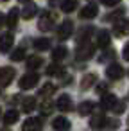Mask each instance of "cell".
<instances>
[{"mask_svg":"<svg viewBox=\"0 0 129 131\" xmlns=\"http://www.w3.org/2000/svg\"><path fill=\"white\" fill-rule=\"evenodd\" d=\"M38 81H40V75H38V74H34V72L25 74V75L20 79V88H22V90H31V88H34V86L38 84Z\"/></svg>","mask_w":129,"mask_h":131,"instance_id":"obj_1","label":"cell"},{"mask_svg":"<svg viewBox=\"0 0 129 131\" xmlns=\"http://www.w3.org/2000/svg\"><path fill=\"white\" fill-rule=\"evenodd\" d=\"M41 124H43V120H41L40 117H29V118L24 122L22 131H40Z\"/></svg>","mask_w":129,"mask_h":131,"instance_id":"obj_2","label":"cell"},{"mask_svg":"<svg viewBox=\"0 0 129 131\" xmlns=\"http://www.w3.org/2000/svg\"><path fill=\"white\" fill-rule=\"evenodd\" d=\"M15 74H16V72H15L13 68H9V67H4V68H0V88L7 86V84L13 81Z\"/></svg>","mask_w":129,"mask_h":131,"instance_id":"obj_3","label":"cell"},{"mask_svg":"<svg viewBox=\"0 0 129 131\" xmlns=\"http://www.w3.org/2000/svg\"><path fill=\"white\" fill-rule=\"evenodd\" d=\"M72 29H74V24H72L70 20H65V22L59 25V29H57V38H59V40L70 38V36H72Z\"/></svg>","mask_w":129,"mask_h":131,"instance_id":"obj_4","label":"cell"},{"mask_svg":"<svg viewBox=\"0 0 129 131\" xmlns=\"http://www.w3.org/2000/svg\"><path fill=\"white\" fill-rule=\"evenodd\" d=\"M52 22H54V16H52L49 11H43V13H41V18H40L38 27H40L41 31H50V29H52Z\"/></svg>","mask_w":129,"mask_h":131,"instance_id":"obj_5","label":"cell"},{"mask_svg":"<svg viewBox=\"0 0 129 131\" xmlns=\"http://www.w3.org/2000/svg\"><path fill=\"white\" fill-rule=\"evenodd\" d=\"M106 74H108V77L109 79H120L122 75H124V68L118 65V63H113V65H109L108 67V70H106Z\"/></svg>","mask_w":129,"mask_h":131,"instance_id":"obj_6","label":"cell"},{"mask_svg":"<svg viewBox=\"0 0 129 131\" xmlns=\"http://www.w3.org/2000/svg\"><path fill=\"white\" fill-rule=\"evenodd\" d=\"M56 106L61 111H70L72 110V99H70V95H66V93L59 95V99L56 101Z\"/></svg>","mask_w":129,"mask_h":131,"instance_id":"obj_7","label":"cell"},{"mask_svg":"<svg viewBox=\"0 0 129 131\" xmlns=\"http://www.w3.org/2000/svg\"><path fill=\"white\" fill-rule=\"evenodd\" d=\"M106 124H108V120H106V117H104L102 113L93 115V117H91V120H90V126H91V129H95V131H99V129L106 127Z\"/></svg>","mask_w":129,"mask_h":131,"instance_id":"obj_8","label":"cell"},{"mask_svg":"<svg viewBox=\"0 0 129 131\" xmlns=\"http://www.w3.org/2000/svg\"><path fill=\"white\" fill-rule=\"evenodd\" d=\"M115 34L116 36H124V34H129V20H118L113 27Z\"/></svg>","mask_w":129,"mask_h":131,"instance_id":"obj_9","label":"cell"},{"mask_svg":"<svg viewBox=\"0 0 129 131\" xmlns=\"http://www.w3.org/2000/svg\"><path fill=\"white\" fill-rule=\"evenodd\" d=\"M13 34H4L2 38H0V52H9V49L13 47Z\"/></svg>","mask_w":129,"mask_h":131,"instance_id":"obj_10","label":"cell"},{"mask_svg":"<svg viewBox=\"0 0 129 131\" xmlns=\"http://www.w3.org/2000/svg\"><path fill=\"white\" fill-rule=\"evenodd\" d=\"M97 13H99L97 6H95V4H90V6H84V7H83V11H81V18L90 20V18H95Z\"/></svg>","mask_w":129,"mask_h":131,"instance_id":"obj_11","label":"cell"},{"mask_svg":"<svg viewBox=\"0 0 129 131\" xmlns=\"http://www.w3.org/2000/svg\"><path fill=\"white\" fill-rule=\"evenodd\" d=\"M109 41H111V34L108 31H99V34H97V45L100 49H106L109 45Z\"/></svg>","mask_w":129,"mask_h":131,"instance_id":"obj_12","label":"cell"},{"mask_svg":"<svg viewBox=\"0 0 129 131\" xmlns=\"http://www.w3.org/2000/svg\"><path fill=\"white\" fill-rule=\"evenodd\" d=\"M52 127H54L56 131H66V129L70 127V122H68V118H65V117H56L54 122H52Z\"/></svg>","mask_w":129,"mask_h":131,"instance_id":"obj_13","label":"cell"},{"mask_svg":"<svg viewBox=\"0 0 129 131\" xmlns=\"http://www.w3.org/2000/svg\"><path fill=\"white\" fill-rule=\"evenodd\" d=\"M115 106H116V97H115L113 93H108V95L102 97V108H106V110H115Z\"/></svg>","mask_w":129,"mask_h":131,"instance_id":"obj_14","label":"cell"},{"mask_svg":"<svg viewBox=\"0 0 129 131\" xmlns=\"http://www.w3.org/2000/svg\"><path fill=\"white\" fill-rule=\"evenodd\" d=\"M18 111L16 110H9V111H6V115H4V122H6V126H13V124H16L18 122Z\"/></svg>","mask_w":129,"mask_h":131,"instance_id":"obj_15","label":"cell"},{"mask_svg":"<svg viewBox=\"0 0 129 131\" xmlns=\"http://www.w3.org/2000/svg\"><path fill=\"white\" fill-rule=\"evenodd\" d=\"M93 54V45H81L79 47V50H77V58L79 59H88L90 56Z\"/></svg>","mask_w":129,"mask_h":131,"instance_id":"obj_16","label":"cell"},{"mask_svg":"<svg viewBox=\"0 0 129 131\" xmlns=\"http://www.w3.org/2000/svg\"><path fill=\"white\" fill-rule=\"evenodd\" d=\"M66 54H68L66 47H56V49L52 50V59H54V61L57 63V61L65 59V58H66Z\"/></svg>","mask_w":129,"mask_h":131,"instance_id":"obj_17","label":"cell"},{"mask_svg":"<svg viewBox=\"0 0 129 131\" xmlns=\"http://www.w3.org/2000/svg\"><path fill=\"white\" fill-rule=\"evenodd\" d=\"M18 15H20V11H18L16 7H13V9L9 11L7 18H6V24H7L9 27H15V25H16V22H18Z\"/></svg>","mask_w":129,"mask_h":131,"instance_id":"obj_18","label":"cell"},{"mask_svg":"<svg viewBox=\"0 0 129 131\" xmlns=\"http://www.w3.org/2000/svg\"><path fill=\"white\" fill-rule=\"evenodd\" d=\"M22 108H24V111H25V113H31V111L36 108V99H34V97H27V99H24Z\"/></svg>","mask_w":129,"mask_h":131,"instance_id":"obj_19","label":"cell"},{"mask_svg":"<svg viewBox=\"0 0 129 131\" xmlns=\"http://www.w3.org/2000/svg\"><path fill=\"white\" fill-rule=\"evenodd\" d=\"M36 13H38V7H36L34 4H29V6L24 9V18H25V20H31V18L36 16Z\"/></svg>","mask_w":129,"mask_h":131,"instance_id":"obj_20","label":"cell"},{"mask_svg":"<svg viewBox=\"0 0 129 131\" xmlns=\"http://www.w3.org/2000/svg\"><path fill=\"white\" fill-rule=\"evenodd\" d=\"M34 47L38 50H49L50 49V40L49 38H40V40L34 41Z\"/></svg>","mask_w":129,"mask_h":131,"instance_id":"obj_21","label":"cell"},{"mask_svg":"<svg viewBox=\"0 0 129 131\" xmlns=\"http://www.w3.org/2000/svg\"><path fill=\"white\" fill-rule=\"evenodd\" d=\"M97 81V77H95V74H86L84 77H83V81H81V86L84 88V90H88L93 83Z\"/></svg>","mask_w":129,"mask_h":131,"instance_id":"obj_22","label":"cell"},{"mask_svg":"<svg viewBox=\"0 0 129 131\" xmlns=\"http://www.w3.org/2000/svg\"><path fill=\"white\" fill-rule=\"evenodd\" d=\"M75 7H77V0H63V4H61V9L65 13H72Z\"/></svg>","mask_w":129,"mask_h":131,"instance_id":"obj_23","label":"cell"},{"mask_svg":"<svg viewBox=\"0 0 129 131\" xmlns=\"http://www.w3.org/2000/svg\"><path fill=\"white\" fill-rule=\"evenodd\" d=\"M41 63H43V59H41V58H38V56H31V58L27 59V68L34 70V68L41 67Z\"/></svg>","mask_w":129,"mask_h":131,"instance_id":"obj_24","label":"cell"},{"mask_svg":"<svg viewBox=\"0 0 129 131\" xmlns=\"http://www.w3.org/2000/svg\"><path fill=\"white\" fill-rule=\"evenodd\" d=\"M91 110H93V102L91 101H84L79 106V113L81 115H88V113H91Z\"/></svg>","mask_w":129,"mask_h":131,"instance_id":"obj_25","label":"cell"},{"mask_svg":"<svg viewBox=\"0 0 129 131\" xmlns=\"http://www.w3.org/2000/svg\"><path fill=\"white\" fill-rule=\"evenodd\" d=\"M63 72H65V68H63L61 65H56V63L47 68V74H49V75H61Z\"/></svg>","mask_w":129,"mask_h":131,"instance_id":"obj_26","label":"cell"},{"mask_svg":"<svg viewBox=\"0 0 129 131\" xmlns=\"http://www.w3.org/2000/svg\"><path fill=\"white\" fill-rule=\"evenodd\" d=\"M11 59H13V61H24V59H25V49H24V47L16 49V50L13 52Z\"/></svg>","mask_w":129,"mask_h":131,"instance_id":"obj_27","label":"cell"},{"mask_svg":"<svg viewBox=\"0 0 129 131\" xmlns=\"http://www.w3.org/2000/svg\"><path fill=\"white\" fill-rule=\"evenodd\" d=\"M54 90H56V86H54L52 83H47V84H43V88L40 90V95H41V97H47V95L54 93Z\"/></svg>","mask_w":129,"mask_h":131,"instance_id":"obj_28","label":"cell"},{"mask_svg":"<svg viewBox=\"0 0 129 131\" xmlns=\"http://www.w3.org/2000/svg\"><path fill=\"white\" fill-rule=\"evenodd\" d=\"M52 106H54V104H52L50 101L41 102V111H43V113H50V111H52Z\"/></svg>","mask_w":129,"mask_h":131,"instance_id":"obj_29","label":"cell"},{"mask_svg":"<svg viewBox=\"0 0 129 131\" xmlns=\"http://www.w3.org/2000/svg\"><path fill=\"white\" fill-rule=\"evenodd\" d=\"M100 2L104 4V6H108V7H111V6H116L120 0H100Z\"/></svg>","mask_w":129,"mask_h":131,"instance_id":"obj_30","label":"cell"},{"mask_svg":"<svg viewBox=\"0 0 129 131\" xmlns=\"http://www.w3.org/2000/svg\"><path fill=\"white\" fill-rule=\"evenodd\" d=\"M122 54H124V59H127V61H129V43L124 47V52H122Z\"/></svg>","mask_w":129,"mask_h":131,"instance_id":"obj_31","label":"cell"},{"mask_svg":"<svg viewBox=\"0 0 129 131\" xmlns=\"http://www.w3.org/2000/svg\"><path fill=\"white\" fill-rule=\"evenodd\" d=\"M106 88H108V86H106L104 83H100V84L97 86V93H99V92H100V93H104V92H106Z\"/></svg>","mask_w":129,"mask_h":131,"instance_id":"obj_32","label":"cell"},{"mask_svg":"<svg viewBox=\"0 0 129 131\" xmlns=\"http://www.w3.org/2000/svg\"><path fill=\"white\" fill-rule=\"evenodd\" d=\"M4 24H6V16L0 13V29H2V25H4Z\"/></svg>","mask_w":129,"mask_h":131,"instance_id":"obj_33","label":"cell"},{"mask_svg":"<svg viewBox=\"0 0 129 131\" xmlns=\"http://www.w3.org/2000/svg\"><path fill=\"white\" fill-rule=\"evenodd\" d=\"M20 2H24V4H29V2H31V0H20Z\"/></svg>","mask_w":129,"mask_h":131,"instance_id":"obj_34","label":"cell"},{"mask_svg":"<svg viewBox=\"0 0 129 131\" xmlns=\"http://www.w3.org/2000/svg\"><path fill=\"white\" fill-rule=\"evenodd\" d=\"M2 2H6V0H2Z\"/></svg>","mask_w":129,"mask_h":131,"instance_id":"obj_35","label":"cell"}]
</instances>
